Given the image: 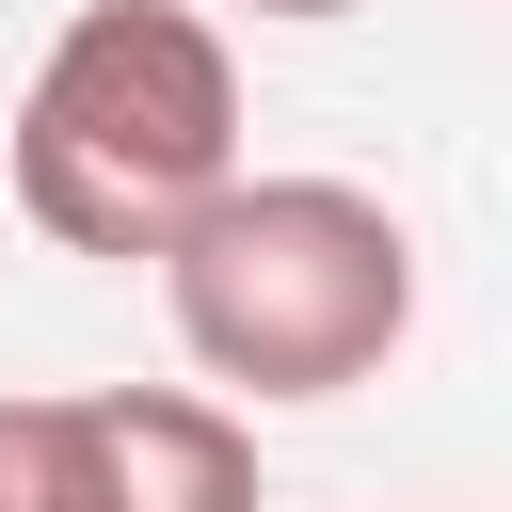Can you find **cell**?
<instances>
[{
  "label": "cell",
  "instance_id": "1",
  "mask_svg": "<svg viewBox=\"0 0 512 512\" xmlns=\"http://www.w3.org/2000/svg\"><path fill=\"white\" fill-rule=\"evenodd\" d=\"M144 272L176 304V352L208 384H240V400H352L416 336V240L352 176H256V160H224L160 224Z\"/></svg>",
  "mask_w": 512,
  "mask_h": 512
},
{
  "label": "cell",
  "instance_id": "4",
  "mask_svg": "<svg viewBox=\"0 0 512 512\" xmlns=\"http://www.w3.org/2000/svg\"><path fill=\"white\" fill-rule=\"evenodd\" d=\"M0 512H112V416L80 400H0Z\"/></svg>",
  "mask_w": 512,
  "mask_h": 512
},
{
  "label": "cell",
  "instance_id": "3",
  "mask_svg": "<svg viewBox=\"0 0 512 512\" xmlns=\"http://www.w3.org/2000/svg\"><path fill=\"white\" fill-rule=\"evenodd\" d=\"M112 416V512H256V432L192 384H96Z\"/></svg>",
  "mask_w": 512,
  "mask_h": 512
},
{
  "label": "cell",
  "instance_id": "5",
  "mask_svg": "<svg viewBox=\"0 0 512 512\" xmlns=\"http://www.w3.org/2000/svg\"><path fill=\"white\" fill-rule=\"evenodd\" d=\"M256 16H368V0H256Z\"/></svg>",
  "mask_w": 512,
  "mask_h": 512
},
{
  "label": "cell",
  "instance_id": "2",
  "mask_svg": "<svg viewBox=\"0 0 512 512\" xmlns=\"http://www.w3.org/2000/svg\"><path fill=\"white\" fill-rule=\"evenodd\" d=\"M240 160V48L192 0H80L16 96V208L64 256H160V224Z\"/></svg>",
  "mask_w": 512,
  "mask_h": 512
}]
</instances>
